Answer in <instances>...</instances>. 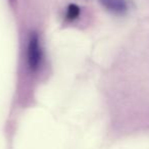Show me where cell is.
I'll list each match as a JSON object with an SVG mask.
<instances>
[{
    "instance_id": "cell-3",
    "label": "cell",
    "mask_w": 149,
    "mask_h": 149,
    "mask_svg": "<svg viewBox=\"0 0 149 149\" xmlns=\"http://www.w3.org/2000/svg\"><path fill=\"white\" fill-rule=\"evenodd\" d=\"M66 9H68L65 13L66 19H68V21H74V19H78V17H79V15H80V8L77 5L70 4Z\"/></svg>"
},
{
    "instance_id": "cell-2",
    "label": "cell",
    "mask_w": 149,
    "mask_h": 149,
    "mask_svg": "<svg viewBox=\"0 0 149 149\" xmlns=\"http://www.w3.org/2000/svg\"><path fill=\"white\" fill-rule=\"evenodd\" d=\"M107 10L116 15H124L128 10V3L126 0H100Z\"/></svg>"
},
{
    "instance_id": "cell-1",
    "label": "cell",
    "mask_w": 149,
    "mask_h": 149,
    "mask_svg": "<svg viewBox=\"0 0 149 149\" xmlns=\"http://www.w3.org/2000/svg\"><path fill=\"white\" fill-rule=\"evenodd\" d=\"M44 53L37 35L31 36L27 47V64L32 72H36L42 66Z\"/></svg>"
}]
</instances>
